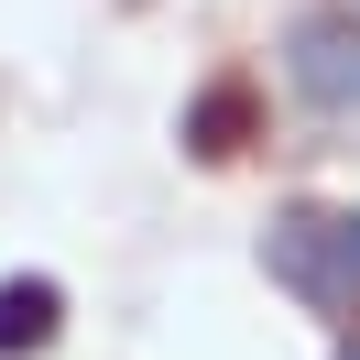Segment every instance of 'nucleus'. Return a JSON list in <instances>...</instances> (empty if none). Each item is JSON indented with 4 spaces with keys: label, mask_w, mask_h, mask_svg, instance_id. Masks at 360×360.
Here are the masks:
<instances>
[{
    "label": "nucleus",
    "mask_w": 360,
    "mask_h": 360,
    "mask_svg": "<svg viewBox=\"0 0 360 360\" xmlns=\"http://www.w3.org/2000/svg\"><path fill=\"white\" fill-rule=\"evenodd\" d=\"M262 262L306 306H360V207H295V219H273Z\"/></svg>",
    "instance_id": "1"
},
{
    "label": "nucleus",
    "mask_w": 360,
    "mask_h": 360,
    "mask_svg": "<svg viewBox=\"0 0 360 360\" xmlns=\"http://www.w3.org/2000/svg\"><path fill=\"white\" fill-rule=\"evenodd\" d=\"M284 88L328 120L360 110V11H316V22L284 33Z\"/></svg>",
    "instance_id": "2"
},
{
    "label": "nucleus",
    "mask_w": 360,
    "mask_h": 360,
    "mask_svg": "<svg viewBox=\"0 0 360 360\" xmlns=\"http://www.w3.org/2000/svg\"><path fill=\"white\" fill-rule=\"evenodd\" d=\"M55 338V284H0V360Z\"/></svg>",
    "instance_id": "3"
},
{
    "label": "nucleus",
    "mask_w": 360,
    "mask_h": 360,
    "mask_svg": "<svg viewBox=\"0 0 360 360\" xmlns=\"http://www.w3.org/2000/svg\"><path fill=\"white\" fill-rule=\"evenodd\" d=\"M338 360H360V349H338Z\"/></svg>",
    "instance_id": "4"
}]
</instances>
